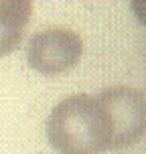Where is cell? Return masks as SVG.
Listing matches in <instances>:
<instances>
[{
  "label": "cell",
  "mask_w": 146,
  "mask_h": 154,
  "mask_svg": "<svg viewBox=\"0 0 146 154\" xmlns=\"http://www.w3.org/2000/svg\"><path fill=\"white\" fill-rule=\"evenodd\" d=\"M47 140L57 154L112 150V128L98 95L77 93L59 101L47 118Z\"/></svg>",
  "instance_id": "cell-1"
},
{
  "label": "cell",
  "mask_w": 146,
  "mask_h": 154,
  "mask_svg": "<svg viewBox=\"0 0 146 154\" xmlns=\"http://www.w3.org/2000/svg\"><path fill=\"white\" fill-rule=\"evenodd\" d=\"M98 100L110 120L112 150H122L142 140L146 126V106L144 93L140 89L128 85H114L98 93Z\"/></svg>",
  "instance_id": "cell-2"
},
{
  "label": "cell",
  "mask_w": 146,
  "mask_h": 154,
  "mask_svg": "<svg viewBox=\"0 0 146 154\" xmlns=\"http://www.w3.org/2000/svg\"><path fill=\"white\" fill-rule=\"evenodd\" d=\"M83 55V41L71 29L53 26L35 32L26 43V63L43 75H59L73 69Z\"/></svg>",
  "instance_id": "cell-3"
},
{
  "label": "cell",
  "mask_w": 146,
  "mask_h": 154,
  "mask_svg": "<svg viewBox=\"0 0 146 154\" xmlns=\"http://www.w3.org/2000/svg\"><path fill=\"white\" fill-rule=\"evenodd\" d=\"M31 14V0H0V57H6L20 45Z\"/></svg>",
  "instance_id": "cell-4"
}]
</instances>
